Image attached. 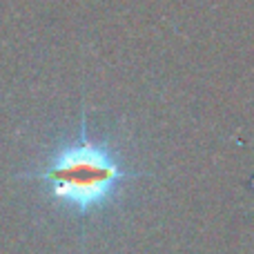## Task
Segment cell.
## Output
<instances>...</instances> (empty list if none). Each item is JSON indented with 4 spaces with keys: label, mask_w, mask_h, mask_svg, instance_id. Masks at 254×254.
Masks as SVG:
<instances>
[{
    "label": "cell",
    "mask_w": 254,
    "mask_h": 254,
    "mask_svg": "<svg viewBox=\"0 0 254 254\" xmlns=\"http://www.w3.org/2000/svg\"><path fill=\"white\" fill-rule=\"evenodd\" d=\"M138 176V172L127 170L121 163L107 140L87 134V114L83 107L76 138L61 143L43 165L20 172L16 179L43 183L47 196L56 205L87 219L114 201L125 181Z\"/></svg>",
    "instance_id": "1"
}]
</instances>
